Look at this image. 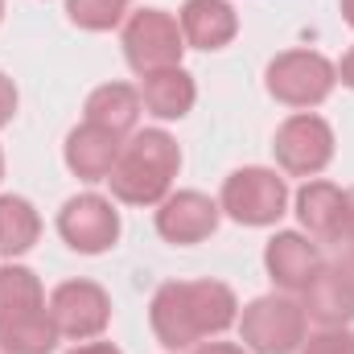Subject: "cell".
Returning <instances> with one entry per match:
<instances>
[{
	"label": "cell",
	"mask_w": 354,
	"mask_h": 354,
	"mask_svg": "<svg viewBox=\"0 0 354 354\" xmlns=\"http://www.w3.org/2000/svg\"><path fill=\"white\" fill-rule=\"evenodd\" d=\"M264 87L276 103L309 111L317 103H326L334 87H338V66L317 54V50H284L268 62L264 71Z\"/></svg>",
	"instance_id": "obj_2"
},
{
	"label": "cell",
	"mask_w": 354,
	"mask_h": 354,
	"mask_svg": "<svg viewBox=\"0 0 354 354\" xmlns=\"http://www.w3.org/2000/svg\"><path fill=\"white\" fill-rule=\"evenodd\" d=\"M305 317L317 322V326H351L354 322V280L342 272V264H326L313 284L305 288V301H301Z\"/></svg>",
	"instance_id": "obj_13"
},
{
	"label": "cell",
	"mask_w": 354,
	"mask_h": 354,
	"mask_svg": "<svg viewBox=\"0 0 354 354\" xmlns=\"http://www.w3.org/2000/svg\"><path fill=\"white\" fill-rule=\"evenodd\" d=\"M181 169V149L165 128L132 132L120 149L115 169L107 174L111 198L124 206H161L174 194V177Z\"/></svg>",
	"instance_id": "obj_1"
},
{
	"label": "cell",
	"mask_w": 354,
	"mask_h": 354,
	"mask_svg": "<svg viewBox=\"0 0 354 354\" xmlns=\"http://www.w3.org/2000/svg\"><path fill=\"white\" fill-rule=\"evenodd\" d=\"M338 264H342V272H346V276L354 280V243L346 248V252H342V260H338Z\"/></svg>",
	"instance_id": "obj_29"
},
{
	"label": "cell",
	"mask_w": 354,
	"mask_h": 354,
	"mask_svg": "<svg viewBox=\"0 0 354 354\" xmlns=\"http://www.w3.org/2000/svg\"><path fill=\"white\" fill-rule=\"evenodd\" d=\"M272 153H276V165L284 174L317 177L334 161V128L322 115H313V111H297V115H288L276 128Z\"/></svg>",
	"instance_id": "obj_6"
},
{
	"label": "cell",
	"mask_w": 354,
	"mask_h": 354,
	"mask_svg": "<svg viewBox=\"0 0 354 354\" xmlns=\"http://www.w3.org/2000/svg\"><path fill=\"white\" fill-rule=\"evenodd\" d=\"M0 177H4V153H0Z\"/></svg>",
	"instance_id": "obj_31"
},
{
	"label": "cell",
	"mask_w": 354,
	"mask_h": 354,
	"mask_svg": "<svg viewBox=\"0 0 354 354\" xmlns=\"http://www.w3.org/2000/svg\"><path fill=\"white\" fill-rule=\"evenodd\" d=\"M50 317H54L62 338L91 342L111 322V297L95 280H66L50 292Z\"/></svg>",
	"instance_id": "obj_8"
},
{
	"label": "cell",
	"mask_w": 354,
	"mask_h": 354,
	"mask_svg": "<svg viewBox=\"0 0 354 354\" xmlns=\"http://www.w3.org/2000/svg\"><path fill=\"white\" fill-rule=\"evenodd\" d=\"M46 309V288L33 268L21 264H0V326L33 317Z\"/></svg>",
	"instance_id": "obj_19"
},
{
	"label": "cell",
	"mask_w": 354,
	"mask_h": 354,
	"mask_svg": "<svg viewBox=\"0 0 354 354\" xmlns=\"http://www.w3.org/2000/svg\"><path fill=\"white\" fill-rule=\"evenodd\" d=\"M58 235L79 256H103L120 239V210L103 194H75L58 210Z\"/></svg>",
	"instance_id": "obj_7"
},
{
	"label": "cell",
	"mask_w": 354,
	"mask_h": 354,
	"mask_svg": "<svg viewBox=\"0 0 354 354\" xmlns=\"http://www.w3.org/2000/svg\"><path fill=\"white\" fill-rule=\"evenodd\" d=\"M342 21L354 29V0H342Z\"/></svg>",
	"instance_id": "obj_30"
},
{
	"label": "cell",
	"mask_w": 354,
	"mask_h": 354,
	"mask_svg": "<svg viewBox=\"0 0 354 354\" xmlns=\"http://www.w3.org/2000/svg\"><path fill=\"white\" fill-rule=\"evenodd\" d=\"M305 309L301 301H292L288 292H272V297H256L243 313H239V338L252 354H292L305 342Z\"/></svg>",
	"instance_id": "obj_3"
},
{
	"label": "cell",
	"mask_w": 354,
	"mask_h": 354,
	"mask_svg": "<svg viewBox=\"0 0 354 354\" xmlns=\"http://www.w3.org/2000/svg\"><path fill=\"white\" fill-rule=\"evenodd\" d=\"M71 354H124V351H115L111 342H83V346H75Z\"/></svg>",
	"instance_id": "obj_28"
},
{
	"label": "cell",
	"mask_w": 354,
	"mask_h": 354,
	"mask_svg": "<svg viewBox=\"0 0 354 354\" xmlns=\"http://www.w3.org/2000/svg\"><path fill=\"white\" fill-rule=\"evenodd\" d=\"M37 235H41V218L33 202L17 194H0V260L25 256L37 243Z\"/></svg>",
	"instance_id": "obj_20"
},
{
	"label": "cell",
	"mask_w": 354,
	"mask_h": 354,
	"mask_svg": "<svg viewBox=\"0 0 354 354\" xmlns=\"http://www.w3.org/2000/svg\"><path fill=\"white\" fill-rule=\"evenodd\" d=\"M338 83L354 91V46L342 54V62H338Z\"/></svg>",
	"instance_id": "obj_27"
},
{
	"label": "cell",
	"mask_w": 354,
	"mask_h": 354,
	"mask_svg": "<svg viewBox=\"0 0 354 354\" xmlns=\"http://www.w3.org/2000/svg\"><path fill=\"white\" fill-rule=\"evenodd\" d=\"M338 243H354V185L346 189V202H342V235Z\"/></svg>",
	"instance_id": "obj_25"
},
{
	"label": "cell",
	"mask_w": 354,
	"mask_h": 354,
	"mask_svg": "<svg viewBox=\"0 0 354 354\" xmlns=\"http://www.w3.org/2000/svg\"><path fill=\"white\" fill-rule=\"evenodd\" d=\"M120 149H124V140L115 132L95 128V124H79L66 136L62 157H66V169L75 177H83V181H107V174L120 161Z\"/></svg>",
	"instance_id": "obj_14"
},
{
	"label": "cell",
	"mask_w": 354,
	"mask_h": 354,
	"mask_svg": "<svg viewBox=\"0 0 354 354\" xmlns=\"http://www.w3.org/2000/svg\"><path fill=\"white\" fill-rule=\"evenodd\" d=\"M140 91L128 87V83H103V87H95L87 95V124L95 128H107V132H115L120 140L124 136H132L136 132V120H140Z\"/></svg>",
	"instance_id": "obj_17"
},
{
	"label": "cell",
	"mask_w": 354,
	"mask_h": 354,
	"mask_svg": "<svg viewBox=\"0 0 354 354\" xmlns=\"http://www.w3.org/2000/svg\"><path fill=\"white\" fill-rule=\"evenodd\" d=\"M149 322H153V334L165 351H189L202 342L198 326H194V309H189V288L185 280H169L153 292V305H149Z\"/></svg>",
	"instance_id": "obj_11"
},
{
	"label": "cell",
	"mask_w": 354,
	"mask_h": 354,
	"mask_svg": "<svg viewBox=\"0 0 354 354\" xmlns=\"http://www.w3.org/2000/svg\"><path fill=\"white\" fill-rule=\"evenodd\" d=\"M218 218H223V206L210 194H202V189H177V194H169L157 206V235L165 243L189 248V243L210 239L218 231Z\"/></svg>",
	"instance_id": "obj_9"
},
{
	"label": "cell",
	"mask_w": 354,
	"mask_h": 354,
	"mask_svg": "<svg viewBox=\"0 0 354 354\" xmlns=\"http://www.w3.org/2000/svg\"><path fill=\"white\" fill-rule=\"evenodd\" d=\"M0 21H4V0H0Z\"/></svg>",
	"instance_id": "obj_32"
},
{
	"label": "cell",
	"mask_w": 354,
	"mask_h": 354,
	"mask_svg": "<svg viewBox=\"0 0 354 354\" xmlns=\"http://www.w3.org/2000/svg\"><path fill=\"white\" fill-rule=\"evenodd\" d=\"M264 268L280 292H305L313 284V276L326 268V260H322V248L309 235L276 231L264 248Z\"/></svg>",
	"instance_id": "obj_10"
},
{
	"label": "cell",
	"mask_w": 354,
	"mask_h": 354,
	"mask_svg": "<svg viewBox=\"0 0 354 354\" xmlns=\"http://www.w3.org/2000/svg\"><path fill=\"white\" fill-rule=\"evenodd\" d=\"M218 206L239 227H272L288 210V185H284V177L276 169L248 165V169H235L223 181Z\"/></svg>",
	"instance_id": "obj_5"
},
{
	"label": "cell",
	"mask_w": 354,
	"mask_h": 354,
	"mask_svg": "<svg viewBox=\"0 0 354 354\" xmlns=\"http://www.w3.org/2000/svg\"><path fill=\"white\" fill-rule=\"evenodd\" d=\"M140 103L149 115L157 120H181L189 115L194 99H198V87H194V75L181 71V66H169V71H153L140 79Z\"/></svg>",
	"instance_id": "obj_16"
},
{
	"label": "cell",
	"mask_w": 354,
	"mask_h": 354,
	"mask_svg": "<svg viewBox=\"0 0 354 354\" xmlns=\"http://www.w3.org/2000/svg\"><path fill=\"white\" fill-rule=\"evenodd\" d=\"M301 354H354V330H346V326H322L317 334H305Z\"/></svg>",
	"instance_id": "obj_23"
},
{
	"label": "cell",
	"mask_w": 354,
	"mask_h": 354,
	"mask_svg": "<svg viewBox=\"0 0 354 354\" xmlns=\"http://www.w3.org/2000/svg\"><path fill=\"white\" fill-rule=\"evenodd\" d=\"M12 115H17V87L8 75H0V128H8Z\"/></svg>",
	"instance_id": "obj_24"
},
{
	"label": "cell",
	"mask_w": 354,
	"mask_h": 354,
	"mask_svg": "<svg viewBox=\"0 0 354 354\" xmlns=\"http://www.w3.org/2000/svg\"><path fill=\"white\" fill-rule=\"evenodd\" d=\"M58 342H62V334H58L50 309L0 326V354H54Z\"/></svg>",
	"instance_id": "obj_21"
},
{
	"label": "cell",
	"mask_w": 354,
	"mask_h": 354,
	"mask_svg": "<svg viewBox=\"0 0 354 354\" xmlns=\"http://www.w3.org/2000/svg\"><path fill=\"white\" fill-rule=\"evenodd\" d=\"M342 202H346V189H338L334 181L313 177V181H305L297 189V218L313 239L338 243V235H342Z\"/></svg>",
	"instance_id": "obj_15"
},
{
	"label": "cell",
	"mask_w": 354,
	"mask_h": 354,
	"mask_svg": "<svg viewBox=\"0 0 354 354\" xmlns=\"http://www.w3.org/2000/svg\"><path fill=\"white\" fill-rule=\"evenodd\" d=\"M194 354H252L248 346H235V342H218V338H210V342H198Z\"/></svg>",
	"instance_id": "obj_26"
},
{
	"label": "cell",
	"mask_w": 354,
	"mask_h": 354,
	"mask_svg": "<svg viewBox=\"0 0 354 354\" xmlns=\"http://www.w3.org/2000/svg\"><path fill=\"white\" fill-rule=\"evenodd\" d=\"M177 25H181L185 46L206 50V54L231 46L235 33H239V17L227 0H185L181 12H177Z\"/></svg>",
	"instance_id": "obj_12"
},
{
	"label": "cell",
	"mask_w": 354,
	"mask_h": 354,
	"mask_svg": "<svg viewBox=\"0 0 354 354\" xmlns=\"http://www.w3.org/2000/svg\"><path fill=\"white\" fill-rule=\"evenodd\" d=\"M124 0H66V17L71 25L87 29V33H107L124 21Z\"/></svg>",
	"instance_id": "obj_22"
},
{
	"label": "cell",
	"mask_w": 354,
	"mask_h": 354,
	"mask_svg": "<svg viewBox=\"0 0 354 354\" xmlns=\"http://www.w3.org/2000/svg\"><path fill=\"white\" fill-rule=\"evenodd\" d=\"M189 288V309H194V326L206 338H218L223 330H231L239 322V301L223 280H185Z\"/></svg>",
	"instance_id": "obj_18"
},
{
	"label": "cell",
	"mask_w": 354,
	"mask_h": 354,
	"mask_svg": "<svg viewBox=\"0 0 354 354\" xmlns=\"http://www.w3.org/2000/svg\"><path fill=\"white\" fill-rule=\"evenodd\" d=\"M124 4H128V0H124Z\"/></svg>",
	"instance_id": "obj_33"
},
{
	"label": "cell",
	"mask_w": 354,
	"mask_h": 354,
	"mask_svg": "<svg viewBox=\"0 0 354 354\" xmlns=\"http://www.w3.org/2000/svg\"><path fill=\"white\" fill-rule=\"evenodd\" d=\"M181 54H185V37H181V25L174 12L140 8L124 21V58L140 79L153 71L181 66Z\"/></svg>",
	"instance_id": "obj_4"
}]
</instances>
